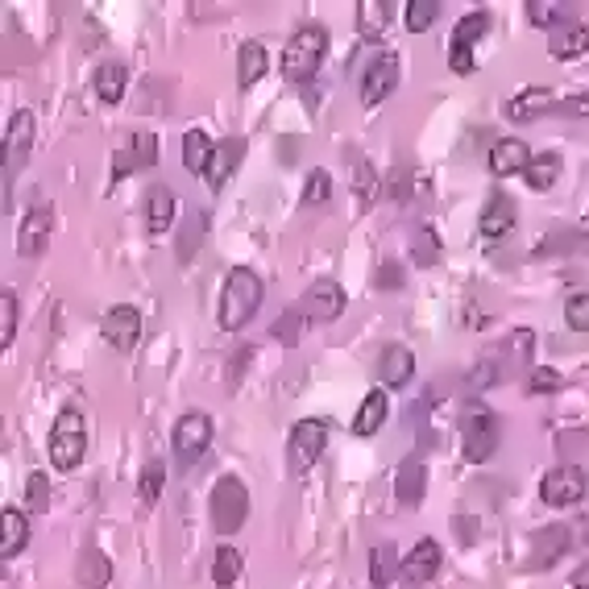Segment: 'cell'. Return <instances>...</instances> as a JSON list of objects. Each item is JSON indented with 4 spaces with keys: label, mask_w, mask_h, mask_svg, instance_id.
Here are the masks:
<instances>
[{
    "label": "cell",
    "mask_w": 589,
    "mask_h": 589,
    "mask_svg": "<svg viewBox=\"0 0 589 589\" xmlns=\"http://www.w3.org/2000/svg\"><path fill=\"white\" fill-rule=\"evenodd\" d=\"M262 299H266V287H262L258 270L233 266L229 278H224V291H220V328H224V332L245 328L249 320L258 316Z\"/></svg>",
    "instance_id": "obj_1"
},
{
    "label": "cell",
    "mask_w": 589,
    "mask_h": 589,
    "mask_svg": "<svg viewBox=\"0 0 589 589\" xmlns=\"http://www.w3.org/2000/svg\"><path fill=\"white\" fill-rule=\"evenodd\" d=\"M171 444H175V453H179L183 465L200 461V457L208 453V444H212V419H208L204 411H187L179 424H175Z\"/></svg>",
    "instance_id": "obj_9"
},
{
    "label": "cell",
    "mask_w": 589,
    "mask_h": 589,
    "mask_svg": "<svg viewBox=\"0 0 589 589\" xmlns=\"http://www.w3.org/2000/svg\"><path fill=\"white\" fill-rule=\"evenodd\" d=\"M436 17H440V0H407V9H403V25L411 34L432 30Z\"/></svg>",
    "instance_id": "obj_36"
},
{
    "label": "cell",
    "mask_w": 589,
    "mask_h": 589,
    "mask_svg": "<svg viewBox=\"0 0 589 589\" xmlns=\"http://www.w3.org/2000/svg\"><path fill=\"white\" fill-rule=\"evenodd\" d=\"M175 224V191L171 187H150L146 191V229L150 233H166Z\"/></svg>",
    "instance_id": "obj_27"
},
{
    "label": "cell",
    "mask_w": 589,
    "mask_h": 589,
    "mask_svg": "<svg viewBox=\"0 0 589 589\" xmlns=\"http://www.w3.org/2000/svg\"><path fill=\"white\" fill-rule=\"evenodd\" d=\"M46 502H50L46 473H30V511H46Z\"/></svg>",
    "instance_id": "obj_46"
},
{
    "label": "cell",
    "mask_w": 589,
    "mask_h": 589,
    "mask_svg": "<svg viewBox=\"0 0 589 589\" xmlns=\"http://www.w3.org/2000/svg\"><path fill=\"white\" fill-rule=\"evenodd\" d=\"M50 233H54V212L46 204H38L34 212H25V224H21V233H17V254L21 258H42L46 254V245H50Z\"/></svg>",
    "instance_id": "obj_14"
},
{
    "label": "cell",
    "mask_w": 589,
    "mask_h": 589,
    "mask_svg": "<svg viewBox=\"0 0 589 589\" xmlns=\"http://www.w3.org/2000/svg\"><path fill=\"white\" fill-rule=\"evenodd\" d=\"M328 195H332V179L328 171H312L303 183V204H328Z\"/></svg>",
    "instance_id": "obj_44"
},
{
    "label": "cell",
    "mask_w": 589,
    "mask_h": 589,
    "mask_svg": "<svg viewBox=\"0 0 589 589\" xmlns=\"http://www.w3.org/2000/svg\"><path fill=\"white\" fill-rule=\"evenodd\" d=\"M556 104L560 100H556L552 88H527V92L507 100V117L515 125H527V121H540V117H548V112H556Z\"/></svg>",
    "instance_id": "obj_18"
},
{
    "label": "cell",
    "mask_w": 589,
    "mask_h": 589,
    "mask_svg": "<svg viewBox=\"0 0 589 589\" xmlns=\"http://www.w3.org/2000/svg\"><path fill=\"white\" fill-rule=\"evenodd\" d=\"M241 158H245V142H241V137H224V142L216 146V154H212V162H208V175H204L208 187L212 191H224V183L237 175Z\"/></svg>",
    "instance_id": "obj_19"
},
{
    "label": "cell",
    "mask_w": 589,
    "mask_h": 589,
    "mask_svg": "<svg viewBox=\"0 0 589 589\" xmlns=\"http://www.w3.org/2000/svg\"><path fill=\"white\" fill-rule=\"evenodd\" d=\"M100 332H104V341L117 349V353H129V349L137 345V336H142V312H137L133 303L108 307V316H104Z\"/></svg>",
    "instance_id": "obj_10"
},
{
    "label": "cell",
    "mask_w": 589,
    "mask_h": 589,
    "mask_svg": "<svg viewBox=\"0 0 589 589\" xmlns=\"http://www.w3.org/2000/svg\"><path fill=\"white\" fill-rule=\"evenodd\" d=\"M125 88H129V71L121 63H100L96 67V96L104 104H121L125 100Z\"/></svg>",
    "instance_id": "obj_31"
},
{
    "label": "cell",
    "mask_w": 589,
    "mask_h": 589,
    "mask_svg": "<svg viewBox=\"0 0 589 589\" xmlns=\"http://www.w3.org/2000/svg\"><path fill=\"white\" fill-rule=\"evenodd\" d=\"M399 83V59L395 54H374V59L366 63V71H361V100L366 104H382L390 92H395Z\"/></svg>",
    "instance_id": "obj_11"
},
{
    "label": "cell",
    "mask_w": 589,
    "mask_h": 589,
    "mask_svg": "<svg viewBox=\"0 0 589 589\" xmlns=\"http://www.w3.org/2000/svg\"><path fill=\"white\" fill-rule=\"evenodd\" d=\"M556 112H569V117H589V92H577L569 100H560Z\"/></svg>",
    "instance_id": "obj_48"
},
{
    "label": "cell",
    "mask_w": 589,
    "mask_h": 589,
    "mask_svg": "<svg viewBox=\"0 0 589 589\" xmlns=\"http://www.w3.org/2000/svg\"><path fill=\"white\" fill-rule=\"evenodd\" d=\"M204 233H208V212H191L187 216V229L179 233V262H191V254L200 249Z\"/></svg>",
    "instance_id": "obj_39"
},
{
    "label": "cell",
    "mask_w": 589,
    "mask_h": 589,
    "mask_svg": "<svg viewBox=\"0 0 589 589\" xmlns=\"http://www.w3.org/2000/svg\"><path fill=\"white\" fill-rule=\"evenodd\" d=\"M531 395H552V390H560V374L556 370H548V366H540V370H531Z\"/></svg>",
    "instance_id": "obj_45"
},
{
    "label": "cell",
    "mask_w": 589,
    "mask_h": 589,
    "mask_svg": "<svg viewBox=\"0 0 589 589\" xmlns=\"http://www.w3.org/2000/svg\"><path fill=\"white\" fill-rule=\"evenodd\" d=\"M531 345H536V336H531L527 328L511 336V353H519V357H527V353H531Z\"/></svg>",
    "instance_id": "obj_49"
},
{
    "label": "cell",
    "mask_w": 589,
    "mask_h": 589,
    "mask_svg": "<svg viewBox=\"0 0 589 589\" xmlns=\"http://www.w3.org/2000/svg\"><path fill=\"white\" fill-rule=\"evenodd\" d=\"M212 527L220 531V536H237V531L245 527L249 519V490L241 478H233V473H224V478L212 486Z\"/></svg>",
    "instance_id": "obj_3"
},
{
    "label": "cell",
    "mask_w": 589,
    "mask_h": 589,
    "mask_svg": "<svg viewBox=\"0 0 589 589\" xmlns=\"http://www.w3.org/2000/svg\"><path fill=\"white\" fill-rule=\"evenodd\" d=\"M303 307H287L283 316L274 320V341H283V345H295L299 336H303Z\"/></svg>",
    "instance_id": "obj_41"
},
{
    "label": "cell",
    "mask_w": 589,
    "mask_h": 589,
    "mask_svg": "<svg viewBox=\"0 0 589 589\" xmlns=\"http://www.w3.org/2000/svg\"><path fill=\"white\" fill-rule=\"evenodd\" d=\"M527 162H531V150H527L523 137H502V142H494V150H490V171H494L498 179L523 175Z\"/></svg>",
    "instance_id": "obj_21"
},
{
    "label": "cell",
    "mask_w": 589,
    "mask_h": 589,
    "mask_svg": "<svg viewBox=\"0 0 589 589\" xmlns=\"http://www.w3.org/2000/svg\"><path fill=\"white\" fill-rule=\"evenodd\" d=\"M237 577H241V552L233 544H220L216 548V560H212V581L220 589H229Z\"/></svg>",
    "instance_id": "obj_37"
},
{
    "label": "cell",
    "mask_w": 589,
    "mask_h": 589,
    "mask_svg": "<svg viewBox=\"0 0 589 589\" xmlns=\"http://www.w3.org/2000/svg\"><path fill=\"white\" fill-rule=\"evenodd\" d=\"M212 154H216V146L208 142V133H204V129L183 133V171H187V175H208Z\"/></svg>",
    "instance_id": "obj_28"
},
{
    "label": "cell",
    "mask_w": 589,
    "mask_h": 589,
    "mask_svg": "<svg viewBox=\"0 0 589 589\" xmlns=\"http://www.w3.org/2000/svg\"><path fill=\"white\" fill-rule=\"evenodd\" d=\"M395 490H399L403 507H419V502H424V494H428V465H424V457H407L399 465Z\"/></svg>",
    "instance_id": "obj_24"
},
{
    "label": "cell",
    "mask_w": 589,
    "mask_h": 589,
    "mask_svg": "<svg viewBox=\"0 0 589 589\" xmlns=\"http://www.w3.org/2000/svg\"><path fill=\"white\" fill-rule=\"evenodd\" d=\"M440 573V544L436 540H419L407 556H403V581L407 585H424Z\"/></svg>",
    "instance_id": "obj_20"
},
{
    "label": "cell",
    "mask_w": 589,
    "mask_h": 589,
    "mask_svg": "<svg viewBox=\"0 0 589 589\" xmlns=\"http://www.w3.org/2000/svg\"><path fill=\"white\" fill-rule=\"evenodd\" d=\"M324 444H328V419L307 415L291 428V444H287V461L295 473H307L320 457H324Z\"/></svg>",
    "instance_id": "obj_6"
},
{
    "label": "cell",
    "mask_w": 589,
    "mask_h": 589,
    "mask_svg": "<svg viewBox=\"0 0 589 589\" xmlns=\"http://www.w3.org/2000/svg\"><path fill=\"white\" fill-rule=\"evenodd\" d=\"M378 195H382V183H378V175H374V166H370L366 158H357V162H353V200H357L361 208H370Z\"/></svg>",
    "instance_id": "obj_35"
},
{
    "label": "cell",
    "mask_w": 589,
    "mask_h": 589,
    "mask_svg": "<svg viewBox=\"0 0 589 589\" xmlns=\"http://www.w3.org/2000/svg\"><path fill=\"white\" fill-rule=\"evenodd\" d=\"M585 494H589V478H585L581 465H556L540 482V498L548 502V507H573V502H581Z\"/></svg>",
    "instance_id": "obj_8"
},
{
    "label": "cell",
    "mask_w": 589,
    "mask_h": 589,
    "mask_svg": "<svg viewBox=\"0 0 589 589\" xmlns=\"http://www.w3.org/2000/svg\"><path fill=\"white\" fill-rule=\"evenodd\" d=\"M569 585H573V589H589V560H585V565H581V569H573Z\"/></svg>",
    "instance_id": "obj_51"
},
{
    "label": "cell",
    "mask_w": 589,
    "mask_h": 589,
    "mask_svg": "<svg viewBox=\"0 0 589 589\" xmlns=\"http://www.w3.org/2000/svg\"><path fill=\"white\" fill-rule=\"evenodd\" d=\"M83 453H88V428H83L79 411H63L59 424L50 432V465L54 469H79Z\"/></svg>",
    "instance_id": "obj_5"
},
{
    "label": "cell",
    "mask_w": 589,
    "mask_h": 589,
    "mask_svg": "<svg viewBox=\"0 0 589 589\" xmlns=\"http://www.w3.org/2000/svg\"><path fill=\"white\" fill-rule=\"evenodd\" d=\"M390 17H395V5H390V0H361L357 5V38L378 42L390 30Z\"/></svg>",
    "instance_id": "obj_25"
},
{
    "label": "cell",
    "mask_w": 589,
    "mask_h": 589,
    "mask_svg": "<svg viewBox=\"0 0 589 589\" xmlns=\"http://www.w3.org/2000/svg\"><path fill=\"white\" fill-rule=\"evenodd\" d=\"M494 448H498V415L490 407H469L461 415V453H465V461L482 465V461L494 457Z\"/></svg>",
    "instance_id": "obj_4"
},
{
    "label": "cell",
    "mask_w": 589,
    "mask_h": 589,
    "mask_svg": "<svg viewBox=\"0 0 589 589\" xmlns=\"http://www.w3.org/2000/svg\"><path fill=\"white\" fill-rule=\"evenodd\" d=\"M378 287H382V291H386V287H403L399 266H382V270H378Z\"/></svg>",
    "instance_id": "obj_50"
},
{
    "label": "cell",
    "mask_w": 589,
    "mask_h": 589,
    "mask_svg": "<svg viewBox=\"0 0 589 589\" xmlns=\"http://www.w3.org/2000/svg\"><path fill=\"white\" fill-rule=\"evenodd\" d=\"M17 336V295L0 291V345H13Z\"/></svg>",
    "instance_id": "obj_42"
},
{
    "label": "cell",
    "mask_w": 589,
    "mask_h": 589,
    "mask_svg": "<svg viewBox=\"0 0 589 589\" xmlns=\"http://www.w3.org/2000/svg\"><path fill=\"white\" fill-rule=\"evenodd\" d=\"M162 482H166V465L162 461H150L142 469V478H137V498H142L146 507H154V502L162 498Z\"/></svg>",
    "instance_id": "obj_40"
},
{
    "label": "cell",
    "mask_w": 589,
    "mask_h": 589,
    "mask_svg": "<svg viewBox=\"0 0 589 589\" xmlns=\"http://www.w3.org/2000/svg\"><path fill=\"white\" fill-rule=\"evenodd\" d=\"M565 324H569L573 332H589V291L569 295V303H565Z\"/></svg>",
    "instance_id": "obj_43"
},
{
    "label": "cell",
    "mask_w": 589,
    "mask_h": 589,
    "mask_svg": "<svg viewBox=\"0 0 589 589\" xmlns=\"http://www.w3.org/2000/svg\"><path fill=\"white\" fill-rule=\"evenodd\" d=\"M30 146H34V112L21 108V112H13V121L5 125V179H13L17 166L30 158Z\"/></svg>",
    "instance_id": "obj_13"
},
{
    "label": "cell",
    "mask_w": 589,
    "mask_h": 589,
    "mask_svg": "<svg viewBox=\"0 0 589 589\" xmlns=\"http://www.w3.org/2000/svg\"><path fill=\"white\" fill-rule=\"evenodd\" d=\"M569 527L565 523H548L540 531H531V552H527V569H552L560 556L569 552Z\"/></svg>",
    "instance_id": "obj_12"
},
{
    "label": "cell",
    "mask_w": 589,
    "mask_h": 589,
    "mask_svg": "<svg viewBox=\"0 0 589 589\" xmlns=\"http://www.w3.org/2000/svg\"><path fill=\"white\" fill-rule=\"evenodd\" d=\"M158 162V137L154 133H133V142L117 154V162H112V179H121V175H133V171H146V166Z\"/></svg>",
    "instance_id": "obj_17"
},
{
    "label": "cell",
    "mask_w": 589,
    "mask_h": 589,
    "mask_svg": "<svg viewBox=\"0 0 589 589\" xmlns=\"http://www.w3.org/2000/svg\"><path fill=\"white\" fill-rule=\"evenodd\" d=\"M378 378H382V386H390V390L407 386V382L415 378V357H411V349H407V345H386V349H382V361H378Z\"/></svg>",
    "instance_id": "obj_22"
},
{
    "label": "cell",
    "mask_w": 589,
    "mask_h": 589,
    "mask_svg": "<svg viewBox=\"0 0 589 589\" xmlns=\"http://www.w3.org/2000/svg\"><path fill=\"white\" fill-rule=\"evenodd\" d=\"M399 573H403V556H399V548H395V544H378V548L370 552V581H374L378 589H386Z\"/></svg>",
    "instance_id": "obj_32"
},
{
    "label": "cell",
    "mask_w": 589,
    "mask_h": 589,
    "mask_svg": "<svg viewBox=\"0 0 589 589\" xmlns=\"http://www.w3.org/2000/svg\"><path fill=\"white\" fill-rule=\"evenodd\" d=\"M0 523H5V544H0V556L13 560L25 544H30V515L17 511V507H5V515H0Z\"/></svg>",
    "instance_id": "obj_29"
},
{
    "label": "cell",
    "mask_w": 589,
    "mask_h": 589,
    "mask_svg": "<svg viewBox=\"0 0 589 589\" xmlns=\"http://www.w3.org/2000/svg\"><path fill=\"white\" fill-rule=\"evenodd\" d=\"M585 50H589V25H581V21H565V25H556V30L548 34L552 59H581Z\"/></svg>",
    "instance_id": "obj_23"
},
{
    "label": "cell",
    "mask_w": 589,
    "mask_h": 589,
    "mask_svg": "<svg viewBox=\"0 0 589 589\" xmlns=\"http://www.w3.org/2000/svg\"><path fill=\"white\" fill-rule=\"evenodd\" d=\"M386 415H390V399H386V390H370L366 399H361L357 415H353V436H374L382 424H386Z\"/></svg>",
    "instance_id": "obj_26"
},
{
    "label": "cell",
    "mask_w": 589,
    "mask_h": 589,
    "mask_svg": "<svg viewBox=\"0 0 589 589\" xmlns=\"http://www.w3.org/2000/svg\"><path fill=\"white\" fill-rule=\"evenodd\" d=\"M581 523H585V527H581V540H585V544H589V515H585V519H581Z\"/></svg>",
    "instance_id": "obj_52"
},
{
    "label": "cell",
    "mask_w": 589,
    "mask_h": 589,
    "mask_svg": "<svg viewBox=\"0 0 589 589\" xmlns=\"http://www.w3.org/2000/svg\"><path fill=\"white\" fill-rule=\"evenodd\" d=\"M75 577H79L83 589H104L108 577H112L108 556H104V552H83V556H79V565H75Z\"/></svg>",
    "instance_id": "obj_34"
},
{
    "label": "cell",
    "mask_w": 589,
    "mask_h": 589,
    "mask_svg": "<svg viewBox=\"0 0 589 589\" xmlns=\"http://www.w3.org/2000/svg\"><path fill=\"white\" fill-rule=\"evenodd\" d=\"M303 316L312 320V324H332L336 316L345 312V291L336 287V283H316L312 291L303 295Z\"/></svg>",
    "instance_id": "obj_16"
},
{
    "label": "cell",
    "mask_w": 589,
    "mask_h": 589,
    "mask_svg": "<svg viewBox=\"0 0 589 589\" xmlns=\"http://www.w3.org/2000/svg\"><path fill=\"white\" fill-rule=\"evenodd\" d=\"M486 34H490V13H465L453 30V42H448V67H453L457 75H469L473 67H478L473 50H478V42Z\"/></svg>",
    "instance_id": "obj_7"
},
{
    "label": "cell",
    "mask_w": 589,
    "mask_h": 589,
    "mask_svg": "<svg viewBox=\"0 0 589 589\" xmlns=\"http://www.w3.org/2000/svg\"><path fill=\"white\" fill-rule=\"evenodd\" d=\"M519 224V208H515V200L507 191H490V200H486V208H482V220H478V229H482V237H490V241H502L511 229Z\"/></svg>",
    "instance_id": "obj_15"
},
{
    "label": "cell",
    "mask_w": 589,
    "mask_h": 589,
    "mask_svg": "<svg viewBox=\"0 0 589 589\" xmlns=\"http://www.w3.org/2000/svg\"><path fill=\"white\" fill-rule=\"evenodd\" d=\"M324 54H328V30L316 21H307L299 25V30L291 34L287 50H283V75L291 83H312L320 63H324Z\"/></svg>",
    "instance_id": "obj_2"
},
{
    "label": "cell",
    "mask_w": 589,
    "mask_h": 589,
    "mask_svg": "<svg viewBox=\"0 0 589 589\" xmlns=\"http://www.w3.org/2000/svg\"><path fill=\"white\" fill-rule=\"evenodd\" d=\"M573 5H552V0H527V21L540 30H556V21H565Z\"/></svg>",
    "instance_id": "obj_38"
},
{
    "label": "cell",
    "mask_w": 589,
    "mask_h": 589,
    "mask_svg": "<svg viewBox=\"0 0 589 589\" xmlns=\"http://www.w3.org/2000/svg\"><path fill=\"white\" fill-rule=\"evenodd\" d=\"M262 75H266V46L262 42H245L237 50V83L241 88H254Z\"/></svg>",
    "instance_id": "obj_33"
},
{
    "label": "cell",
    "mask_w": 589,
    "mask_h": 589,
    "mask_svg": "<svg viewBox=\"0 0 589 589\" xmlns=\"http://www.w3.org/2000/svg\"><path fill=\"white\" fill-rule=\"evenodd\" d=\"M523 179H527L531 191H552L556 179H560V154H556V150H548V154H531Z\"/></svg>",
    "instance_id": "obj_30"
},
{
    "label": "cell",
    "mask_w": 589,
    "mask_h": 589,
    "mask_svg": "<svg viewBox=\"0 0 589 589\" xmlns=\"http://www.w3.org/2000/svg\"><path fill=\"white\" fill-rule=\"evenodd\" d=\"M411 245H415V262H419V266H432V262H436V237H432L428 229H424V233H415Z\"/></svg>",
    "instance_id": "obj_47"
}]
</instances>
